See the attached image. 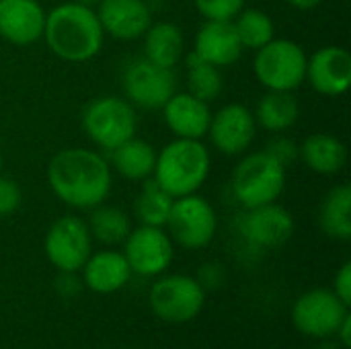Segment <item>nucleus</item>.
Returning <instances> with one entry per match:
<instances>
[{
    "instance_id": "nucleus-1",
    "label": "nucleus",
    "mask_w": 351,
    "mask_h": 349,
    "mask_svg": "<svg viewBox=\"0 0 351 349\" xmlns=\"http://www.w3.org/2000/svg\"><path fill=\"white\" fill-rule=\"evenodd\" d=\"M47 183L53 195L66 206L93 210L111 193V165L95 150L64 148L47 165Z\"/></svg>"
},
{
    "instance_id": "nucleus-2",
    "label": "nucleus",
    "mask_w": 351,
    "mask_h": 349,
    "mask_svg": "<svg viewBox=\"0 0 351 349\" xmlns=\"http://www.w3.org/2000/svg\"><path fill=\"white\" fill-rule=\"evenodd\" d=\"M43 39L56 58L80 64L101 51L105 31L95 8L72 0L58 4L45 14Z\"/></svg>"
},
{
    "instance_id": "nucleus-3",
    "label": "nucleus",
    "mask_w": 351,
    "mask_h": 349,
    "mask_svg": "<svg viewBox=\"0 0 351 349\" xmlns=\"http://www.w3.org/2000/svg\"><path fill=\"white\" fill-rule=\"evenodd\" d=\"M212 169L210 150L202 140L175 138L156 152L152 179L171 195L183 197L197 193Z\"/></svg>"
},
{
    "instance_id": "nucleus-4",
    "label": "nucleus",
    "mask_w": 351,
    "mask_h": 349,
    "mask_svg": "<svg viewBox=\"0 0 351 349\" xmlns=\"http://www.w3.org/2000/svg\"><path fill=\"white\" fill-rule=\"evenodd\" d=\"M82 130L95 146L111 152L136 136V107L121 97H97L82 111Z\"/></svg>"
},
{
    "instance_id": "nucleus-5",
    "label": "nucleus",
    "mask_w": 351,
    "mask_h": 349,
    "mask_svg": "<svg viewBox=\"0 0 351 349\" xmlns=\"http://www.w3.org/2000/svg\"><path fill=\"white\" fill-rule=\"evenodd\" d=\"M286 189V169L265 150L247 154L232 173V193L243 208L278 202Z\"/></svg>"
},
{
    "instance_id": "nucleus-6",
    "label": "nucleus",
    "mask_w": 351,
    "mask_h": 349,
    "mask_svg": "<svg viewBox=\"0 0 351 349\" xmlns=\"http://www.w3.org/2000/svg\"><path fill=\"white\" fill-rule=\"evenodd\" d=\"M253 70L267 91L294 93L306 76V53L290 39H271L255 51Z\"/></svg>"
},
{
    "instance_id": "nucleus-7",
    "label": "nucleus",
    "mask_w": 351,
    "mask_h": 349,
    "mask_svg": "<svg viewBox=\"0 0 351 349\" xmlns=\"http://www.w3.org/2000/svg\"><path fill=\"white\" fill-rule=\"evenodd\" d=\"M165 226L173 243L183 249L197 251L214 241L218 230V216L208 200L191 193L173 200Z\"/></svg>"
},
{
    "instance_id": "nucleus-8",
    "label": "nucleus",
    "mask_w": 351,
    "mask_h": 349,
    "mask_svg": "<svg viewBox=\"0 0 351 349\" xmlns=\"http://www.w3.org/2000/svg\"><path fill=\"white\" fill-rule=\"evenodd\" d=\"M148 302L160 321L183 325L193 321L204 311L206 288L199 280L183 274L165 276L154 282Z\"/></svg>"
},
{
    "instance_id": "nucleus-9",
    "label": "nucleus",
    "mask_w": 351,
    "mask_h": 349,
    "mask_svg": "<svg viewBox=\"0 0 351 349\" xmlns=\"http://www.w3.org/2000/svg\"><path fill=\"white\" fill-rule=\"evenodd\" d=\"M350 315V306L339 300L333 290L317 288L302 294L292 306V323L296 331L315 339L335 337L339 325Z\"/></svg>"
},
{
    "instance_id": "nucleus-10",
    "label": "nucleus",
    "mask_w": 351,
    "mask_h": 349,
    "mask_svg": "<svg viewBox=\"0 0 351 349\" xmlns=\"http://www.w3.org/2000/svg\"><path fill=\"white\" fill-rule=\"evenodd\" d=\"M43 249L58 272H80L93 253V237L82 218L68 214L49 226Z\"/></svg>"
},
{
    "instance_id": "nucleus-11",
    "label": "nucleus",
    "mask_w": 351,
    "mask_h": 349,
    "mask_svg": "<svg viewBox=\"0 0 351 349\" xmlns=\"http://www.w3.org/2000/svg\"><path fill=\"white\" fill-rule=\"evenodd\" d=\"M125 99L140 109H162L165 103L177 93V76L173 68L148 62L146 58L134 60L123 72Z\"/></svg>"
},
{
    "instance_id": "nucleus-12",
    "label": "nucleus",
    "mask_w": 351,
    "mask_h": 349,
    "mask_svg": "<svg viewBox=\"0 0 351 349\" xmlns=\"http://www.w3.org/2000/svg\"><path fill=\"white\" fill-rule=\"evenodd\" d=\"M123 257L132 274L154 278L169 269L175 257V243L165 228L140 224L138 228H132L125 237Z\"/></svg>"
},
{
    "instance_id": "nucleus-13",
    "label": "nucleus",
    "mask_w": 351,
    "mask_h": 349,
    "mask_svg": "<svg viewBox=\"0 0 351 349\" xmlns=\"http://www.w3.org/2000/svg\"><path fill=\"white\" fill-rule=\"evenodd\" d=\"M257 134L255 115L241 103H230L212 113L208 136L216 150L226 156H237L249 150Z\"/></svg>"
},
{
    "instance_id": "nucleus-14",
    "label": "nucleus",
    "mask_w": 351,
    "mask_h": 349,
    "mask_svg": "<svg viewBox=\"0 0 351 349\" xmlns=\"http://www.w3.org/2000/svg\"><path fill=\"white\" fill-rule=\"evenodd\" d=\"M294 228L296 224L292 214L276 202L249 208L241 222V230L245 239L261 249L284 247L292 239Z\"/></svg>"
},
{
    "instance_id": "nucleus-15",
    "label": "nucleus",
    "mask_w": 351,
    "mask_h": 349,
    "mask_svg": "<svg viewBox=\"0 0 351 349\" xmlns=\"http://www.w3.org/2000/svg\"><path fill=\"white\" fill-rule=\"evenodd\" d=\"M304 80L325 97H339L351 84V56L341 45H325L306 58Z\"/></svg>"
},
{
    "instance_id": "nucleus-16",
    "label": "nucleus",
    "mask_w": 351,
    "mask_h": 349,
    "mask_svg": "<svg viewBox=\"0 0 351 349\" xmlns=\"http://www.w3.org/2000/svg\"><path fill=\"white\" fill-rule=\"evenodd\" d=\"M95 12L105 35L121 41L142 37L152 25V10L144 0H101Z\"/></svg>"
},
{
    "instance_id": "nucleus-17",
    "label": "nucleus",
    "mask_w": 351,
    "mask_h": 349,
    "mask_svg": "<svg viewBox=\"0 0 351 349\" xmlns=\"http://www.w3.org/2000/svg\"><path fill=\"white\" fill-rule=\"evenodd\" d=\"M45 14L37 0H0V37L12 45H31L43 37Z\"/></svg>"
},
{
    "instance_id": "nucleus-18",
    "label": "nucleus",
    "mask_w": 351,
    "mask_h": 349,
    "mask_svg": "<svg viewBox=\"0 0 351 349\" xmlns=\"http://www.w3.org/2000/svg\"><path fill=\"white\" fill-rule=\"evenodd\" d=\"M193 53L204 62L226 68L243 56V45L232 21H206L193 41Z\"/></svg>"
},
{
    "instance_id": "nucleus-19",
    "label": "nucleus",
    "mask_w": 351,
    "mask_h": 349,
    "mask_svg": "<svg viewBox=\"0 0 351 349\" xmlns=\"http://www.w3.org/2000/svg\"><path fill=\"white\" fill-rule=\"evenodd\" d=\"M167 128L175 138L202 140L208 134L212 111L210 105L189 93H175L162 107Z\"/></svg>"
},
{
    "instance_id": "nucleus-20",
    "label": "nucleus",
    "mask_w": 351,
    "mask_h": 349,
    "mask_svg": "<svg viewBox=\"0 0 351 349\" xmlns=\"http://www.w3.org/2000/svg\"><path fill=\"white\" fill-rule=\"evenodd\" d=\"M80 272H82V284L95 294H115L132 278V269L123 253L113 249L90 253V257L86 259Z\"/></svg>"
},
{
    "instance_id": "nucleus-21",
    "label": "nucleus",
    "mask_w": 351,
    "mask_h": 349,
    "mask_svg": "<svg viewBox=\"0 0 351 349\" xmlns=\"http://www.w3.org/2000/svg\"><path fill=\"white\" fill-rule=\"evenodd\" d=\"M298 158L319 175H337L348 163L346 144L333 134H311L302 146H298Z\"/></svg>"
},
{
    "instance_id": "nucleus-22",
    "label": "nucleus",
    "mask_w": 351,
    "mask_h": 349,
    "mask_svg": "<svg viewBox=\"0 0 351 349\" xmlns=\"http://www.w3.org/2000/svg\"><path fill=\"white\" fill-rule=\"evenodd\" d=\"M144 37V58L152 64L175 68L185 51V39L173 23H152Z\"/></svg>"
},
{
    "instance_id": "nucleus-23",
    "label": "nucleus",
    "mask_w": 351,
    "mask_h": 349,
    "mask_svg": "<svg viewBox=\"0 0 351 349\" xmlns=\"http://www.w3.org/2000/svg\"><path fill=\"white\" fill-rule=\"evenodd\" d=\"M111 165L121 177L130 181H144L154 173L156 150L150 142L134 136L111 150Z\"/></svg>"
},
{
    "instance_id": "nucleus-24",
    "label": "nucleus",
    "mask_w": 351,
    "mask_h": 349,
    "mask_svg": "<svg viewBox=\"0 0 351 349\" xmlns=\"http://www.w3.org/2000/svg\"><path fill=\"white\" fill-rule=\"evenodd\" d=\"M300 117V105L294 93L288 91H267L255 111V121L274 134L290 130Z\"/></svg>"
},
{
    "instance_id": "nucleus-25",
    "label": "nucleus",
    "mask_w": 351,
    "mask_h": 349,
    "mask_svg": "<svg viewBox=\"0 0 351 349\" xmlns=\"http://www.w3.org/2000/svg\"><path fill=\"white\" fill-rule=\"evenodd\" d=\"M319 222L327 237L337 241L351 239V189L350 185H335L323 200Z\"/></svg>"
},
{
    "instance_id": "nucleus-26",
    "label": "nucleus",
    "mask_w": 351,
    "mask_h": 349,
    "mask_svg": "<svg viewBox=\"0 0 351 349\" xmlns=\"http://www.w3.org/2000/svg\"><path fill=\"white\" fill-rule=\"evenodd\" d=\"M86 226L95 241L115 247V245H121L125 241V237L130 234L132 220L123 210H119L115 206H107L103 202L90 210Z\"/></svg>"
},
{
    "instance_id": "nucleus-27",
    "label": "nucleus",
    "mask_w": 351,
    "mask_h": 349,
    "mask_svg": "<svg viewBox=\"0 0 351 349\" xmlns=\"http://www.w3.org/2000/svg\"><path fill=\"white\" fill-rule=\"evenodd\" d=\"M173 200L152 177L142 181V189L134 202V216L144 226H158L165 228Z\"/></svg>"
},
{
    "instance_id": "nucleus-28",
    "label": "nucleus",
    "mask_w": 351,
    "mask_h": 349,
    "mask_svg": "<svg viewBox=\"0 0 351 349\" xmlns=\"http://www.w3.org/2000/svg\"><path fill=\"white\" fill-rule=\"evenodd\" d=\"M232 23H234V29H237L243 49L257 51L259 47H263L265 43H269L276 37V27H274L271 16L259 8L241 10L232 19Z\"/></svg>"
},
{
    "instance_id": "nucleus-29",
    "label": "nucleus",
    "mask_w": 351,
    "mask_h": 349,
    "mask_svg": "<svg viewBox=\"0 0 351 349\" xmlns=\"http://www.w3.org/2000/svg\"><path fill=\"white\" fill-rule=\"evenodd\" d=\"M187 86H189V95L210 103L216 97H220L224 80L220 74V68L204 62L202 58H197L193 51L187 56Z\"/></svg>"
},
{
    "instance_id": "nucleus-30",
    "label": "nucleus",
    "mask_w": 351,
    "mask_h": 349,
    "mask_svg": "<svg viewBox=\"0 0 351 349\" xmlns=\"http://www.w3.org/2000/svg\"><path fill=\"white\" fill-rule=\"evenodd\" d=\"M206 21H232L245 6V0H193Z\"/></svg>"
},
{
    "instance_id": "nucleus-31",
    "label": "nucleus",
    "mask_w": 351,
    "mask_h": 349,
    "mask_svg": "<svg viewBox=\"0 0 351 349\" xmlns=\"http://www.w3.org/2000/svg\"><path fill=\"white\" fill-rule=\"evenodd\" d=\"M23 204V189L21 185L10 179L0 175V218L14 214Z\"/></svg>"
},
{
    "instance_id": "nucleus-32",
    "label": "nucleus",
    "mask_w": 351,
    "mask_h": 349,
    "mask_svg": "<svg viewBox=\"0 0 351 349\" xmlns=\"http://www.w3.org/2000/svg\"><path fill=\"white\" fill-rule=\"evenodd\" d=\"M265 152L276 158L284 169H288L292 163L298 160V144L292 140V138H286V136H276L269 140Z\"/></svg>"
},
{
    "instance_id": "nucleus-33",
    "label": "nucleus",
    "mask_w": 351,
    "mask_h": 349,
    "mask_svg": "<svg viewBox=\"0 0 351 349\" xmlns=\"http://www.w3.org/2000/svg\"><path fill=\"white\" fill-rule=\"evenodd\" d=\"M333 292L339 296L341 302H346L348 306L351 304V263L346 261L339 272L335 274V280H333Z\"/></svg>"
},
{
    "instance_id": "nucleus-34",
    "label": "nucleus",
    "mask_w": 351,
    "mask_h": 349,
    "mask_svg": "<svg viewBox=\"0 0 351 349\" xmlns=\"http://www.w3.org/2000/svg\"><path fill=\"white\" fill-rule=\"evenodd\" d=\"M82 280H78L76 272H60L58 280H56V290L66 296V298H72V296H78V292L82 290Z\"/></svg>"
},
{
    "instance_id": "nucleus-35",
    "label": "nucleus",
    "mask_w": 351,
    "mask_h": 349,
    "mask_svg": "<svg viewBox=\"0 0 351 349\" xmlns=\"http://www.w3.org/2000/svg\"><path fill=\"white\" fill-rule=\"evenodd\" d=\"M350 329H351V315H348V317H346V321L339 325V329H337V333H335V337L341 341V346H343L346 349L351 348Z\"/></svg>"
},
{
    "instance_id": "nucleus-36",
    "label": "nucleus",
    "mask_w": 351,
    "mask_h": 349,
    "mask_svg": "<svg viewBox=\"0 0 351 349\" xmlns=\"http://www.w3.org/2000/svg\"><path fill=\"white\" fill-rule=\"evenodd\" d=\"M288 2H290V6H294L298 10H313V8L321 6L325 0H288Z\"/></svg>"
},
{
    "instance_id": "nucleus-37",
    "label": "nucleus",
    "mask_w": 351,
    "mask_h": 349,
    "mask_svg": "<svg viewBox=\"0 0 351 349\" xmlns=\"http://www.w3.org/2000/svg\"><path fill=\"white\" fill-rule=\"evenodd\" d=\"M74 2H78V4H84V6H90V8H95L101 0H74Z\"/></svg>"
},
{
    "instance_id": "nucleus-38",
    "label": "nucleus",
    "mask_w": 351,
    "mask_h": 349,
    "mask_svg": "<svg viewBox=\"0 0 351 349\" xmlns=\"http://www.w3.org/2000/svg\"><path fill=\"white\" fill-rule=\"evenodd\" d=\"M317 349H339V346H337V344H327V341H325V344H321Z\"/></svg>"
},
{
    "instance_id": "nucleus-39",
    "label": "nucleus",
    "mask_w": 351,
    "mask_h": 349,
    "mask_svg": "<svg viewBox=\"0 0 351 349\" xmlns=\"http://www.w3.org/2000/svg\"><path fill=\"white\" fill-rule=\"evenodd\" d=\"M0 175H2V154H0Z\"/></svg>"
}]
</instances>
